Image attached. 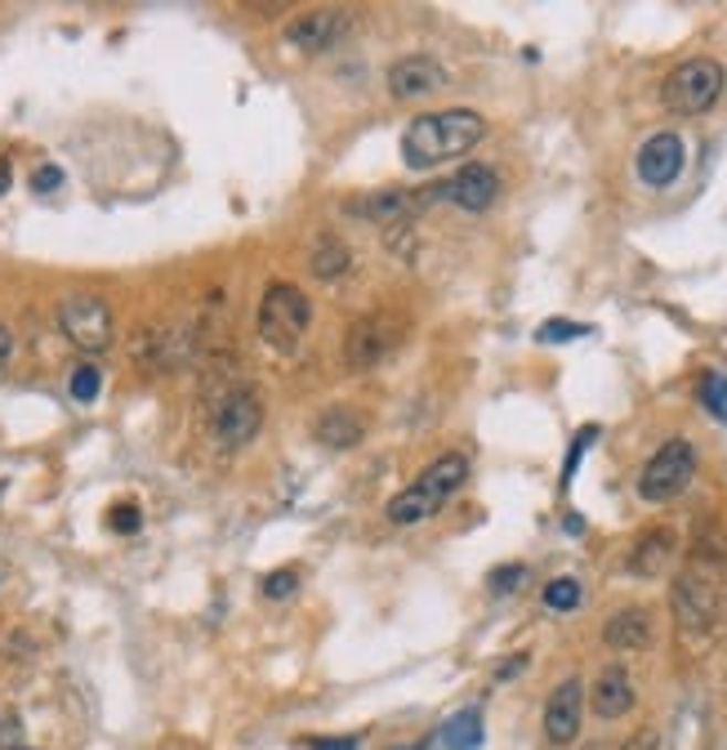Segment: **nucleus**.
<instances>
[{
  "label": "nucleus",
  "mask_w": 727,
  "mask_h": 750,
  "mask_svg": "<svg viewBox=\"0 0 727 750\" xmlns=\"http://www.w3.org/2000/svg\"><path fill=\"white\" fill-rule=\"evenodd\" d=\"M482 710L477 706H468V710H460V715H451L446 723H442V746L446 750H477L482 746Z\"/></svg>",
  "instance_id": "nucleus-20"
},
{
  "label": "nucleus",
  "mask_w": 727,
  "mask_h": 750,
  "mask_svg": "<svg viewBox=\"0 0 727 750\" xmlns=\"http://www.w3.org/2000/svg\"><path fill=\"white\" fill-rule=\"evenodd\" d=\"M308 750H361V737H317Z\"/></svg>",
  "instance_id": "nucleus-31"
},
{
  "label": "nucleus",
  "mask_w": 727,
  "mask_h": 750,
  "mask_svg": "<svg viewBox=\"0 0 727 750\" xmlns=\"http://www.w3.org/2000/svg\"><path fill=\"white\" fill-rule=\"evenodd\" d=\"M67 389H72V398H76V402H94V398H98V389H103V371H98L94 362H81V367H72Z\"/></svg>",
  "instance_id": "nucleus-24"
},
{
  "label": "nucleus",
  "mask_w": 727,
  "mask_h": 750,
  "mask_svg": "<svg viewBox=\"0 0 727 750\" xmlns=\"http://www.w3.org/2000/svg\"><path fill=\"white\" fill-rule=\"evenodd\" d=\"M438 197H451L460 210H468V214H482V210H492V201L501 197V179H496V170L492 166H464V170H455L446 183H438L433 188Z\"/></svg>",
  "instance_id": "nucleus-11"
},
{
  "label": "nucleus",
  "mask_w": 727,
  "mask_h": 750,
  "mask_svg": "<svg viewBox=\"0 0 727 750\" xmlns=\"http://www.w3.org/2000/svg\"><path fill=\"white\" fill-rule=\"evenodd\" d=\"M464 478H468V461L460 456V452H446V456H438L411 487H402L393 500H389V509H384V518L389 522H398V527H415V522H429L460 487H464Z\"/></svg>",
  "instance_id": "nucleus-2"
},
{
  "label": "nucleus",
  "mask_w": 727,
  "mask_h": 750,
  "mask_svg": "<svg viewBox=\"0 0 727 750\" xmlns=\"http://www.w3.org/2000/svg\"><path fill=\"white\" fill-rule=\"evenodd\" d=\"M14 358V336H10V327H0V367H6Z\"/></svg>",
  "instance_id": "nucleus-33"
},
{
  "label": "nucleus",
  "mask_w": 727,
  "mask_h": 750,
  "mask_svg": "<svg viewBox=\"0 0 727 750\" xmlns=\"http://www.w3.org/2000/svg\"><path fill=\"white\" fill-rule=\"evenodd\" d=\"M107 522H112V531H139V527H144V514H139V505H112Z\"/></svg>",
  "instance_id": "nucleus-29"
},
{
  "label": "nucleus",
  "mask_w": 727,
  "mask_h": 750,
  "mask_svg": "<svg viewBox=\"0 0 727 750\" xmlns=\"http://www.w3.org/2000/svg\"><path fill=\"white\" fill-rule=\"evenodd\" d=\"M696 478V447L687 439H670L639 474V496L647 505H670L678 500Z\"/></svg>",
  "instance_id": "nucleus-6"
},
{
  "label": "nucleus",
  "mask_w": 727,
  "mask_h": 750,
  "mask_svg": "<svg viewBox=\"0 0 727 750\" xmlns=\"http://www.w3.org/2000/svg\"><path fill=\"white\" fill-rule=\"evenodd\" d=\"M487 135V117L473 107H446V113H424L402 130V161L411 170H433L473 152Z\"/></svg>",
  "instance_id": "nucleus-1"
},
{
  "label": "nucleus",
  "mask_w": 727,
  "mask_h": 750,
  "mask_svg": "<svg viewBox=\"0 0 727 750\" xmlns=\"http://www.w3.org/2000/svg\"><path fill=\"white\" fill-rule=\"evenodd\" d=\"M696 398H700V406H705L718 424H727V376H723V371H705V376L696 380Z\"/></svg>",
  "instance_id": "nucleus-22"
},
{
  "label": "nucleus",
  "mask_w": 727,
  "mask_h": 750,
  "mask_svg": "<svg viewBox=\"0 0 727 750\" xmlns=\"http://www.w3.org/2000/svg\"><path fill=\"white\" fill-rule=\"evenodd\" d=\"M580 719H584V684L562 679L545 701V737L554 746H571L580 737Z\"/></svg>",
  "instance_id": "nucleus-13"
},
{
  "label": "nucleus",
  "mask_w": 727,
  "mask_h": 750,
  "mask_svg": "<svg viewBox=\"0 0 727 750\" xmlns=\"http://www.w3.org/2000/svg\"><path fill=\"white\" fill-rule=\"evenodd\" d=\"M59 327L81 353H103L112 345V308L98 295H67L59 304Z\"/></svg>",
  "instance_id": "nucleus-8"
},
{
  "label": "nucleus",
  "mask_w": 727,
  "mask_h": 750,
  "mask_svg": "<svg viewBox=\"0 0 727 750\" xmlns=\"http://www.w3.org/2000/svg\"><path fill=\"white\" fill-rule=\"evenodd\" d=\"M308 321H313V304H308V295H304L299 286L273 282V286L264 291V299H260V340H264L268 349L295 353L299 340H304V331H308Z\"/></svg>",
  "instance_id": "nucleus-4"
},
{
  "label": "nucleus",
  "mask_w": 727,
  "mask_h": 750,
  "mask_svg": "<svg viewBox=\"0 0 727 750\" xmlns=\"http://www.w3.org/2000/svg\"><path fill=\"white\" fill-rule=\"evenodd\" d=\"M589 443H598V424H584L580 434L571 439V452H567V465H562V487H571V478H576V469H580V461H584Z\"/></svg>",
  "instance_id": "nucleus-26"
},
{
  "label": "nucleus",
  "mask_w": 727,
  "mask_h": 750,
  "mask_svg": "<svg viewBox=\"0 0 727 750\" xmlns=\"http://www.w3.org/2000/svg\"><path fill=\"white\" fill-rule=\"evenodd\" d=\"M313 273H317L322 282H330V277L348 273V246H344L339 237L322 233V237H317V246H313Z\"/></svg>",
  "instance_id": "nucleus-21"
},
{
  "label": "nucleus",
  "mask_w": 727,
  "mask_h": 750,
  "mask_svg": "<svg viewBox=\"0 0 727 750\" xmlns=\"http://www.w3.org/2000/svg\"><path fill=\"white\" fill-rule=\"evenodd\" d=\"M523 666H527V653H518V657H509V662H505V666L496 670V679H514V675H518Z\"/></svg>",
  "instance_id": "nucleus-32"
},
{
  "label": "nucleus",
  "mask_w": 727,
  "mask_h": 750,
  "mask_svg": "<svg viewBox=\"0 0 727 750\" xmlns=\"http://www.w3.org/2000/svg\"><path fill=\"white\" fill-rule=\"evenodd\" d=\"M10 188V161H0V192Z\"/></svg>",
  "instance_id": "nucleus-35"
},
{
  "label": "nucleus",
  "mask_w": 727,
  "mask_h": 750,
  "mask_svg": "<svg viewBox=\"0 0 727 750\" xmlns=\"http://www.w3.org/2000/svg\"><path fill=\"white\" fill-rule=\"evenodd\" d=\"M580 336H589V327L584 321H567V317H549L545 327L536 331L540 345H567V340H580Z\"/></svg>",
  "instance_id": "nucleus-25"
},
{
  "label": "nucleus",
  "mask_w": 727,
  "mask_h": 750,
  "mask_svg": "<svg viewBox=\"0 0 727 750\" xmlns=\"http://www.w3.org/2000/svg\"><path fill=\"white\" fill-rule=\"evenodd\" d=\"M295 590H299V572H295V568H282V572L264 577V594H268V599H291Z\"/></svg>",
  "instance_id": "nucleus-28"
},
{
  "label": "nucleus",
  "mask_w": 727,
  "mask_h": 750,
  "mask_svg": "<svg viewBox=\"0 0 727 750\" xmlns=\"http://www.w3.org/2000/svg\"><path fill=\"white\" fill-rule=\"evenodd\" d=\"M344 32V14L339 10H308V14H295L291 28H286V41L299 50V54H322L339 41Z\"/></svg>",
  "instance_id": "nucleus-15"
},
{
  "label": "nucleus",
  "mask_w": 727,
  "mask_h": 750,
  "mask_svg": "<svg viewBox=\"0 0 727 750\" xmlns=\"http://www.w3.org/2000/svg\"><path fill=\"white\" fill-rule=\"evenodd\" d=\"M446 85V67L429 54H407L389 67V89L393 98H429Z\"/></svg>",
  "instance_id": "nucleus-14"
},
{
  "label": "nucleus",
  "mask_w": 727,
  "mask_h": 750,
  "mask_svg": "<svg viewBox=\"0 0 727 750\" xmlns=\"http://www.w3.org/2000/svg\"><path fill=\"white\" fill-rule=\"evenodd\" d=\"M438 192L424 188V192H402V188H389V192H367L357 197L348 205V214H357V220H371V224H402L411 220V214H420Z\"/></svg>",
  "instance_id": "nucleus-12"
},
{
  "label": "nucleus",
  "mask_w": 727,
  "mask_h": 750,
  "mask_svg": "<svg viewBox=\"0 0 727 750\" xmlns=\"http://www.w3.org/2000/svg\"><path fill=\"white\" fill-rule=\"evenodd\" d=\"M402 340H407V317H398V313H371V317H361L357 327L348 331L344 358H348L352 371H371V367H380Z\"/></svg>",
  "instance_id": "nucleus-7"
},
{
  "label": "nucleus",
  "mask_w": 727,
  "mask_h": 750,
  "mask_svg": "<svg viewBox=\"0 0 727 750\" xmlns=\"http://www.w3.org/2000/svg\"><path fill=\"white\" fill-rule=\"evenodd\" d=\"M718 563L723 554L696 546L674 581V621L683 634H709L718 621Z\"/></svg>",
  "instance_id": "nucleus-3"
},
{
  "label": "nucleus",
  "mask_w": 727,
  "mask_h": 750,
  "mask_svg": "<svg viewBox=\"0 0 727 750\" xmlns=\"http://www.w3.org/2000/svg\"><path fill=\"white\" fill-rule=\"evenodd\" d=\"M260 424H264V402H260V393L255 389H246V384H236L223 402H219V411H214V439H219V447H246L255 434H260Z\"/></svg>",
  "instance_id": "nucleus-9"
},
{
  "label": "nucleus",
  "mask_w": 727,
  "mask_h": 750,
  "mask_svg": "<svg viewBox=\"0 0 727 750\" xmlns=\"http://www.w3.org/2000/svg\"><path fill=\"white\" fill-rule=\"evenodd\" d=\"M523 581H527V568H523V563H505V568H496V572L487 577L492 594H514Z\"/></svg>",
  "instance_id": "nucleus-27"
},
{
  "label": "nucleus",
  "mask_w": 727,
  "mask_h": 750,
  "mask_svg": "<svg viewBox=\"0 0 727 750\" xmlns=\"http://www.w3.org/2000/svg\"><path fill=\"white\" fill-rule=\"evenodd\" d=\"M10 750H28V746H10Z\"/></svg>",
  "instance_id": "nucleus-36"
},
{
  "label": "nucleus",
  "mask_w": 727,
  "mask_h": 750,
  "mask_svg": "<svg viewBox=\"0 0 727 750\" xmlns=\"http://www.w3.org/2000/svg\"><path fill=\"white\" fill-rule=\"evenodd\" d=\"M602 638H608V648H617V653H643L652 643V616L643 608H621L602 625Z\"/></svg>",
  "instance_id": "nucleus-19"
},
{
  "label": "nucleus",
  "mask_w": 727,
  "mask_h": 750,
  "mask_svg": "<svg viewBox=\"0 0 727 750\" xmlns=\"http://www.w3.org/2000/svg\"><path fill=\"white\" fill-rule=\"evenodd\" d=\"M593 715L598 719H621V715H630L634 710V684H630V675L621 670V666H608L598 675V684H593Z\"/></svg>",
  "instance_id": "nucleus-18"
},
{
  "label": "nucleus",
  "mask_w": 727,
  "mask_h": 750,
  "mask_svg": "<svg viewBox=\"0 0 727 750\" xmlns=\"http://www.w3.org/2000/svg\"><path fill=\"white\" fill-rule=\"evenodd\" d=\"M683 161H687L683 139H678L674 130H661V135H652V139L639 148L634 170H639V179H643L647 188H670V183L683 175Z\"/></svg>",
  "instance_id": "nucleus-10"
},
{
  "label": "nucleus",
  "mask_w": 727,
  "mask_h": 750,
  "mask_svg": "<svg viewBox=\"0 0 727 750\" xmlns=\"http://www.w3.org/2000/svg\"><path fill=\"white\" fill-rule=\"evenodd\" d=\"M313 439L322 447H330V452H348V447H357L361 439H367V420H361L357 406H326L317 415V424H313Z\"/></svg>",
  "instance_id": "nucleus-16"
},
{
  "label": "nucleus",
  "mask_w": 727,
  "mask_h": 750,
  "mask_svg": "<svg viewBox=\"0 0 727 750\" xmlns=\"http://www.w3.org/2000/svg\"><path fill=\"white\" fill-rule=\"evenodd\" d=\"M674 554H678V536H674L670 527H652V531L639 536V546H634V554H630V572L643 577V581H652V577H661V572L674 563Z\"/></svg>",
  "instance_id": "nucleus-17"
},
{
  "label": "nucleus",
  "mask_w": 727,
  "mask_h": 750,
  "mask_svg": "<svg viewBox=\"0 0 727 750\" xmlns=\"http://www.w3.org/2000/svg\"><path fill=\"white\" fill-rule=\"evenodd\" d=\"M54 188H63V170L59 166H41L32 175V192H54Z\"/></svg>",
  "instance_id": "nucleus-30"
},
{
  "label": "nucleus",
  "mask_w": 727,
  "mask_h": 750,
  "mask_svg": "<svg viewBox=\"0 0 727 750\" xmlns=\"http://www.w3.org/2000/svg\"><path fill=\"white\" fill-rule=\"evenodd\" d=\"M723 85H727L723 63H714V59H687V63H678V67L665 76L661 103L670 107L674 117H700V113H709V107L723 98Z\"/></svg>",
  "instance_id": "nucleus-5"
},
{
  "label": "nucleus",
  "mask_w": 727,
  "mask_h": 750,
  "mask_svg": "<svg viewBox=\"0 0 727 750\" xmlns=\"http://www.w3.org/2000/svg\"><path fill=\"white\" fill-rule=\"evenodd\" d=\"M0 492H6V483H0Z\"/></svg>",
  "instance_id": "nucleus-37"
},
{
  "label": "nucleus",
  "mask_w": 727,
  "mask_h": 750,
  "mask_svg": "<svg viewBox=\"0 0 727 750\" xmlns=\"http://www.w3.org/2000/svg\"><path fill=\"white\" fill-rule=\"evenodd\" d=\"M584 603V585L576 581V577H554L549 585H545V608H554V612H576Z\"/></svg>",
  "instance_id": "nucleus-23"
},
{
  "label": "nucleus",
  "mask_w": 727,
  "mask_h": 750,
  "mask_svg": "<svg viewBox=\"0 0 727 750\" xmlns=\"http://www.w3.org/2000/svg\"><path fill=\"white\" fill-rule=\"evenodd\" d=\"M567 531H571V536H580V531H584V522H580V514H567Z\"/></svg>",
  "instance_id": "nucleus-34"
}]
</instances>
